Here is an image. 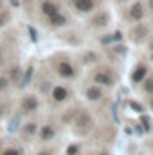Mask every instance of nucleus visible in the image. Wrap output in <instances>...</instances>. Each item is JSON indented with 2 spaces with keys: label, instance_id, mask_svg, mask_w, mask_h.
I'll list each match as a JSON object with an SVG mask.
<instances>
[{
  "label": "nucleus",
  "instance_id": "nucleus-21",
  "mask_svg": "<svg viewBox=\"0 0 153 155\" xmlns=\"http://www.w3.org/2000/svg\"><path fill=\"white\" fill-rule=\"evenodd\" d=\"M52 87H54V85H52L50 81H47V79H43V81H41V83L38 85V92H40V94H43V96H45V94H50V90H52Z\"/></svg>",
  "mask_w": 153,
  "mask_h": 155
},
{
  "label": "nucleus",
  "instance_id": "nucleus-34",
  "mask_svg": "<svg viewBox=\"0 0 153 155\" xmlns=\"http://www.w3.org/2000/svg\"><path fill=\"white\" fill-rule=\"evenodd\" d=\"M11 2H13V4H15V5H18V0H11Z\"/></svg>",
  "mask_w": 153,
  "mask_h": 155
},
{
  "label": "nucleus",
  "instance_id": "nucleus-10",
  "mask_svg": "<svg viewBox=\"0 0 153 155\" xmlns=\"http://www.w3.org/2000/svg\"><path fill=\"white\" fill-rule=\"evenodd\" d=\"M38 123L36 121H27L24 126H22V130H20V137H22V141H25V143H29V141H33L34 137H36V134H38Z\"/></svg>",
  "mask_w": 153,
  "mask_h": 155
},
{
  "label": "nucleus",
  "instance_id": "nucleus-1",
  "mask_svg": "<svg viewBox=\"0 0 153 155\" xmlns=\"http://www.w3.org/2000/svg\"><path fill=\"white\" fill-rule=\"evenodd\" d=\"M50 67H52L54 74L58 78H61V79L70 81V79H76L77 78V67L74 65V61L69 56H65V54L52 56L50 58Z\"/></svg>",
  "mask_w": 153,
  "mask_h": 155
},
{
  "label": "nucleus",
  "instance_id": "nucleus-14",
  "mask_svg": "<svg viewBox=\"0 0 153 155\" xmlns=\"http://www.w3.org/2000/svg\"><path fill=\"white\" fill-rule=\"evenodd\" d=\"M137 88L141 90L142 96H150V94H153V72L151 71L148 72V76L142 79V83H141Z\"/></svg>",
  "mask_w": 153,
  "mask_h": 155
},
{
  "label": "nucleus",
  "instance_id": "nucleus-32",
  "mask_svg": "<svg viewBox=\"0 0 153 155\" xmlns=\"http://www.w3.org/2000/svg\"><path fill=\"white\" fill-rule=\"evenodd\" d=\"M115 2H119V4H122V2H130V0H115Z\"/></svg>",
  "mask_w": 153,
  "mask_h": 155
},
{
  "label": "nucleus",
  "instance_id": "nucleus-26",
  "mask_svg": "<svg viewBox=\"0 0 153 155\" xmlns=\"http://www.w3.org/2000/svg\"><path fill=\"white\" fill-rule=\"evenodd\" d=\"M146 9L150 13H153V0H146Z\"/></svg>",
  "mask_w": 153,
  "mask_h": 155
},
{
  "label": "nucleus",
  "instance_id": "nucleus-8",
  "mask_svg": "<svg viewBox=\"0 0 153 155\" xmlns=\"http://www.w3.org/2000/svg\"><path fill=\"white\" fill-rule=\"evenodd\" d=\"M40 107V101L36 96H33V94H27V96H24L22 97V101H20V110L24 112V114H34L36 110H38Z\"/></svg>",
  "mask_w": 153,
  "mask_h": 155
},
{
  "label": "nucleus",
  "instance_id": "nucleus-13",
  "mask_svg": "<svg viewBox=\"0 0 153 155\" xmlns=\"http://www.w3.org/2000/svg\"><path fill=\"white\" fill-rule=\"evenodd\" d=\"M148 33H150V29L139 22V25H137L133 31H130V38L133 40V41H137V43H141V41H144V40H146Z\"/></svg>",
  "mask_w": 153,
  "mask_h": 155
},
{
  "label": "nucleus",
  "instance_id": "nucleus-2",
  "mask_svg": "<svg viewBox=\"0 0 153 155\" xmlns=\"http://www.w3.org/2000/svg\"><path fill=\"white\" fill-rule=\"evenodd\" d=\"M90 79H92V83L108 88V87H114L115 85V79H117V78H115V72L110 69V67H106V65H99V67L90 74Z\"/></svg>",
  "mask_w": 153,
  "mask_h": 155
},
{
  "label": "nucleus",
  "instance_id": "nucleus-6",
  "mask_svg": "<svg viewBox=\"0 0 153 155\" xmlns=\"http://www.w3.org/2000/svg\"><path fill=\"white\" fill-rule=\"evenodd\" d=\"M105 87H101V85H96V83H92V85H88L85 90H83V96H85V99L86 101H90V103H97V101H101L103 97H105Z\"/></svg>",
  "mask_w": 153,
  "mask_h": 155
},
{
  "label": "nucleus",
  "instance_id": "nucleus-22",
  "mask_svg": "<svg viewBox=\"0 0 153 155\" xmlns=\"http://www.w3.org/2000/svg\"><path fill=\"white\" fill-rule=\"evenodd\" d=\"M9 85H11L9 78L5 76V74H0V92H5L9 88Z\"/></svg>",
  "mask_w": 153,
  "mask_h": 155
},
{
  "label": "nucleus",
  "instance_id": "nucleus-12",
  "mask_svg": "<svg viewBox=\"0 0 153 155\" xmlns=\"http://www.w3.org/2000/svg\"><path fill=\"white\" fill-rule=\"evenodd\" d=\"M74 9L77 13H83V15H88L96 9V2L94 0H74Z\"/></svg>",
  "mask_w": 153,
  "mask_h": 155
},
{
  "label": "nucleus",
  "instance_id": "nucleus-25",
  "mask_svg": "<svg viewBox=\"0 0 153 155\" xmlns=\"http://www.w3.org/2000/svg\"><path fill=\"white\" fill-rule=\"evenodd\" d=\"M130 107H132L133 110H137V112H142V108H141V105H139V103H135V101H132V103H130Z\"/></svg>",
  "mask_w": 153,
  "mask_h": 155
},
{
  "label": "nucleus",
  "instance_id": "nucleus-11",
  "mask_svg": "<svg viewBox=\"0 0 153 155\" xmlns=\"http://www.w3.org/2000/svg\"><path fill=\"white\" fill-rule=\"evenodd\" d=\"M40 13H41L43 16L50 18L52 15L60 13V5H58L56 2H52V0H43V2L40 4Z\"/></svg>",
  "mask_w": 153,
  "mask_h": 155
},
{
  "label": "nucleus",
  "instance_id": "nucleus-5",
  "mask_svg": "<svg viewBox=\"0 0 153 155\" xmlns=\"http://www.w3.org/2000/svg\"><path fill=\"white\" fill-rule=\"evenodd\" d=\"M148 72H150V65L146 61H139L132 69V72H130V83H132V87H139L142 83V79L148 76Z\"/></svg>",
  "mask_w": 153,
  "mask_h": 155
},
{
  "label": "nucleus",
  "instance_id": "nucleus-3",
  "mask_svg": "<svg viewBox=\"0 0 153 155\" xmlns=\"http://www.w3.org/2000/svg\"><path fill=\"white\" fill-rule=\"evenodd\" d=\"M94 128V117L88 112H77L72 119V130L77 135H86Z\"/></svg>",
  "mask_w": 153,
  "mask_h": 155
},
{
  "label": "nucleus",
  "instance_id": "nucleus-4",
  "mask_svg": "<svg viewBox=\"0 0 153 155\" xmlns=\"http://www.w3.org/2000/svg\"><path fill=\"white\" fill-rule=\"evenodd\" d=\"M144 15H146V5L142 0H135L132 2L126 11H124V20L130 22V24H139L144 20Z\"/></svg>",
  "mask_w": 153,
  "mask_h": 155
},
{
  "label": "nucleus",
  "instance_id": "nucleus-24",
  "mask_svg": "<svg viewBox=\"0 0 153 155\" xmlns=\"http://www.w3.org/2000/svg\"><path fill=\"white\" fill-rule=\"evenodd\" d=\"M141 123H142V126H144L148 132L151 130V123H150V117H144V116H142V117H141Z\"/></svg>",
  "mask_w": 153,
  "mask_h": 155
},
{
  "label": "nucleus",
  "instance_id": "nucleus-19",
  "mask_svg": "<svg viewBox=\"0 0 153 155\" xmlns=\"http://www.w3.org/2000/svg\"><path fill=\"white\" fill-rule=\"evenodd\" d=\"M0 155H24L22 146H16V144H9V146H4Z\"/></svg>",
  "mask_w": 153,
  "mask_h": 155
},
{
  "label": "nucleus",
  "instance_id": "nucleus-29",
  "mask_svg": "<svg viewBox=\"0 0 153 155\" xmlns=\"http://www.w3.org/2000/svg\"><path fill=\"white\" fill-rule=\"evenodd\" d=\"M2 63H4V49L0 47V65H2Z\"/></svg>",
  "mask_w": 153,
  "mask_h": 155
},
{
  "label": "nucleus",
  "instance_id": "nucleus-17",
  "mask_svg": "<svg viewBox=\"0 0 153 155\" xmlns=\"http://www.w3.org/2000/svg\"><path fill=\"white\" fill-rule=\"evenodd\" d=\"M5 76L9 78V81H11V83H18V81L22 79V67H20L18 63H16V65H13Z\"/></svg>",
  "mask_w": 153,
  "mask_h": 155
},
{
  "label": "nucleus",
  "instance_id": "nucleus-15",
  "mask_svg": "<svg viewBox=\"0 0 153 155\" xmlns=\"http://www.w3.org/2000/svg\"><path fill=\"white\" fill-rule=\"evenodd\" d=\"M108 24H110V15L108 13H99V15H96L90 20V25L92 27H106Z\"/></svg>",
  "mask_w": 153,
  "mask_h": 155
},
{
  "label": "nucleus",
  "instance_id": "nucleus-20",
  "mask_svg": "<svg viewBox=\"0 0 153 155\" xmlns=\"http://www.w3.org/2000/svg\"><path fill=\"white\" fill-rule=\"evenodd\" d=\"M33 74H34V65L31 63V65L27 67V71L22 74V79H20V81H22V87H27V85H29V81H31Z\"/></svg>",
  "mask_w": 153,
  "mask_h": 155
},
{
  "label": "nucleus",
  "instance_id": "nucleus-16",
  "mask_svg": "<svg viewBox=\"0 0 153 155\" xmlns=\"http://www.w3.org/2000/svg\"><path fill=\"white\" fill-rule=\"evenodd\" d=\"M99 63V54L96 51H86L81 54V65H96Z\"/></svg>",
  "mask_w": 153,
  "mask_h": 155
},
{
  "label": "nucleus",
  "instance_id": "nucleus-23",
  "mask_svg": "<svg viewBox=\"0 0 153 155\" xmlns=\"http://www.w3.org/2000/svg\"><path fill=\"white\" fill-rule=\"evenodd\" d=\"M67 155H79V144H70L67 148Z\"/></svg>",
  "mask_w": 153,
  "mask_h": 155
},
{
  "label": "nucleus",
  "instance_id": "nucleus-7",
  "mask_svg": "<svg viewBox=\"0 0 153 155\" xmlns=\"http://www.w3.org/2000/svg\"><path fill=\"white\" fill-rule=\"evenodd\" d=\"M49 96H50L52 103H56V105H61V103H65V101L69 99V96H70V90H69L65 85H54Z\"/></svg>",
  "mask_w": 153,
  "mask_h": 155
},
{
  "label": "nucleus",
  "instance_id": "nucleus-30",
  "mask_svg": "<svg viewBox=\"0 0 153 155\" xmlns=\"http://www.w3.org/2000/svg\"><path fill=\"white\" fill-rule=\"evenodd\" d=\"M97 155H110V152H106V150H101Z\"/></svg>",
  "mask_w": 153,
  "mask_h": 155
},
{
  "label": "nucleus",
  "instance_id": "nucleus-27",
  "mask_svg": "<svg viewBox=\"0 0 153 155\" xmlns=\"http://www.w3.org/2000/svg\"><path fill=\"white\" fill-rule=\"evenodd\" d=\"M148 105H150V108L153 110V94H150V96H148Z\"/></svg>",
  "mask_w": 153,
  "mask_h": 155
},
{
  "label": "nucleus",
  "instance_id": "nucleus-31",
  "mask_svg": "<svg viewBox=\"0 0 153 155\" xmlns=\"http://www.w3.org/2000/svg\"><path fill=\"white\" fill-rule=\"evenodd\" d=\"M148 49H150V51H151V52H153V40H151V41H150V45H148Z\"/></svg>",
  "mask_w": 153,
  "mask_h": 155
},
{
  "label": "nucleus",
  "instance_id": "nucleus-33",
  "mask_svg": "<svg viewBox=\"0 0 153 155\" xmlns=\"http://www.w3.org/2000/svg\"><path fill=\"white\" fill-rule=\"evenodd\" d=\"M2 148H4V143H2V141H0V152H2Z\"/></svg>",
  "mask_w": 153,
  "mask_h": 155
},
{
  "label": "nucleus",
  "instance_id": "nucleus-35",
  "mask_svg": "<svg viewBox=\"0 0 153 155\" xmlns=\"http://www.w3.org/2000/svg\"><path fill=\"white\" fill-rule=\"evenodd\" d=\"M0 7H2V2H0Z\"/></svg>",
  "mask_w": 153,
  "mask_h": 155
},
{
  "label": "nucleus",
  "instance_id": "nucleus-18",
  "mask_svg": "<svg viewBox=\"0 0 153 155\" xmlns=\"http://www.w3.org/2000/svg\"><path fill=\"white\" fill-rule=\"evenodd\" d=\"M65 24H67V16L61 15V13H56V15H52L49 18V25L50 27H63Z\"/></svg>",
  "mask_w": 153,
  "mask_h": 155
},
{
  "label": "nucleus",
  "instance_id": "nucleus-9",
  "mask_svg": "<svg viewBox=\"0 0 153 155\" xmlns=\"http://www.w3.org/2000/svg\"><path fill=\"white\" fill-rule=\"evenodd\" d=\"M36 137H38L40 143H49V141H52V139L56 137V126H54L52 123H45V124L38 126Z\"/></svg>",
  "mask_w": 153,
  "mask_h": 155
},
{
  "label": "nucleus",
  "instance_id": "nucleus-28",
  "mask_svg": "<svg viewBox=\"0 0 153 155\" xmlns=\"http://www.w3.org/2000/svg\"><path fill=\"white\" fill-rule=\"evenodd\" d=\"M36 155H52V150H41V152L36 153Z\"/></svg>",
  "mask_w": 153,
  "mask_h": 155
}]
</instances>
